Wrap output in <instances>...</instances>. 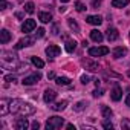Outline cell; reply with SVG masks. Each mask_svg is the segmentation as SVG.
I'll list each match as a JSON object with an SVG mask.
<instances>
[{
	"instance_id": "6da1fadb",
	"label": "cell",
	"mask_w": 130,
	"mask_h": 130,
	"mask_svg": "<svg viewBox=\"0 0 130 130\" xmlns=\"http://www.w3.org/2000/svg\"><path fill=\"white\" fill-rule=\"evenodd\" d=\"M64 124V119L60 116H52L46 121V130H57Z\"/></svg>"
},
{
	"instance_id": "7a4b0ae2",
	"label": "cell",
	"mask_w": 130,
	"mask_h": 130,
	"mask_svg": "<svg viewBox=\"0 0 130 130\" xmlns=\"http://www.w3.org/2000/svg\"><path fill=\"white\" fill-rule=\"evenodd\" d=\"M109 54V47L106 46H96V47H90L89 49V55L90 57H103Z\"/></svg>"
},
{
	"instance_id": "3957f363",
	"label": "cell",
	"mask_w": 130,
	"mask_h": 130,
	"mask_svg": "<svg viewBox=\"0 0 130 130\" xmlns=\"http://www.w3.org/2000/svg\"><path fill=\"white\" fill-rule=\"evenodd\" d=\"M22 104H23V100H9V113H15L19 115L20 113V109H22Z\"/></svg>"
},
{
	"instance_id": "277c9868",
	"label": "cell",
	"mask_w": 130,
	"mask_h": 130,
	"mask_svg": "<svg viewBox=\"0 0 130 130\" xmlns=\"http://www.w3.org/2000/svg\"><path fill=\"white\" fill-rule=\"evenodd\" d=\"M40 78H41V75H40L38 72H35V74H32V75H29V77H25L22 83H23L25 86H32V84L38 83V81H40Z\"/></svg>"
},
{
	"instance_id": "5b68a950",
	"label": "cell",
	"mask_w": 130,
	"mask_h": 130,
	"mask_svg": "<svg viewBox=\"0 0 130 130\" xmlns=\"http://www.w3.org/2000/svg\"><path fill=\"white\" fill-rule=\"evenodd\" d=\"M35 26H37L35 20H32V19H28V20H25V23L22 25V31H23L25 34H28V32H32V31L35 29Z\"/></svg>"
},
{
	"instance_id": "8992f818",
	"label": "cell",
	"mask_w": 130,
	"mask_h": 130,
	"mask_svg": "<svg viewBox=\"0 0 130 130\" xmlns=\"http://www.w3.org/2000/svg\"><path fill=\"white\" fill-rule=\"evenodd\" d=\"M35 112V107L34 106H31L29 103H25L23 101V104H22V109H20V113L19 115H22V116H28V115H32Z\"/></svg>"
},
{
	"instance_id": "52a82bcc",
	"label": "cell",
	"mask_w": 130,
	"mask_h": 130,
	"mask_svg": "<svg viewBox=\"0 0 130 130\" xmlns=\"http://www.w3.org/2000/svg\"><path fill=\"white\" fill-rule=\"evenodd\" d=\"M60 52H61V49H60L57 44H49V46L46 47V55H47V57H51V58L58 57V55H60Z\"/></svg>"
},
{
	"instance_id": "ba28073f",
	"label": "cell",
	"mask_w": 130,
	"mask_h": 130,
	"mask_svg": "<svg viewBox=\"0 0 130 130\" xmlns=\"http://www.w3.org/2000/svg\"><path fill=\"white\" fill-rule=\"evenodd\" d=\"M14 127H15L17 130H26V128L29 127V122H28L26 116L17 118V119H15V122H14Z\"/></svg>"
},
{
	"instance_id": "9c48e42d",
	"label": "cell",
	"mask_w": 130,
	"mask_h": 130,
	"mask_svg": "<svg viewBox=\"0 0 130 130\" xmlns=\"http://www.w3.org/2000/svg\"><path fill=\"white\" fill-rule=\"evenodd\" d=\"M57 98V92L55 90H52V89H46L44 90V93H43V100H44V103H52L54 100Z\"/></svg>"
},
{
	"instance_id": "30bf717a",
	"label": "cell",
	"mask_w": 130,
	"mask_h": 130,
	"mask_svg": "<svg viewBox=\"0 0 130 130\" xmlns=\"http://www.w3.org/2000/svg\"><path fill=\"white\" fill-rule=\"evenodd\" d=\"M34 38L32 37H25V38H22L17 44H15V49H22V47H25V46H32L34 44Z\"/></svg>"
},
{
	"instance_id": "8fae6325",
	"label": "cell",
	"mask_w": 130,
	"mask_h": 130,
	"mask_svg": "<svg viewBox=\"0 0 130 130\" xmlns=\"http://www.w3.org/2000/svg\"><path fill=\"white\" fill-rule=\"evenodd\" d=\"M81 64H83V66H84L87 71H90V72L98 71V63H95V61H92V60H83Z\"/></svg>"
},
{
	"instance_id": "7c38bea8",
	"label": "cell",
	"mask_w": 130,
	"mask_h": 130,
	"mask_svg": "<svg viewBox=\"0 0 130 130\" xmlns=\"http://www.w3.org/2000/svg\"><path fill=\"white\" fill-rule=\"evenodd\" d=\"M9 112V100H2L0 101V115L5 116Z\"/></svg>"
},
{
	"instance_id": "4fadbf2b",
	"label": "cell",
	"mask_w": 130,
	"mask_h": 130,
	"mask_svg": "<svg viewBox=\"0 0 130 130\" xmlns=\"http://www.w3.org/2000/svg\"><path fill=\"white\" fill-rule=\"evenodd\" d=\"M106 35H107V40H109V41H115V40L119 37V34H118V29H115V28H109Z\"/></svg>"
},
{
	"instance_id": "5bb4252c",
	"label": "cell",
	"mask_w": 130,
	"mask_h": 130,
	"mask_svg": "<svg viewBox=\"0 0 130 130\" xmlns=\"http://www.w3.org/2000/svg\"><path fill=\"white\" fill-rule=\"evenodd\" d=\"M90 38L96 43H101L104 37H103V32H100L98 29H93V31H90Z\"/></svg>"
},
{
	"instance_id": "9a60e30c",
	"label": "cell",
	"mask_w": 130,
	"mask_h": 130,
	"mask_svg": "<svg viewBox=\"0 0 130 130\" xmlns=\"http://www.w3.org/2000/svg\"><path fill=\"white\" fill-rule=\"evenodd\" d=\"M110 96H112V100H113V101H119V100H121V96H122V89L116 86V87L110 92Z\"/></svg>"
},
{
	"instance_id": "2e32d148",
	"label": "cell",
	"mask_w": 130,
	"mask_h": 130,
	"mask_svg": "<svg viewBox=\"0 0 130 130\" xmlns=\"http://www.w3.org/2000/svg\"><path fill=\"white\" fill-rule=\"evenodd\" d=\"M9 40H11V34H9V31H6V29H2V31H0V43L6 44Z\"/></svg>"
},
{
	"instance_id": "e0dca14e",
	"label": "cell",
	"mask_w": 130,
	"mask_h": 130,
	"mask_svg": "<svg viewBox=\"0 0 130 130\" xmlns=\"http://www.w3.org/2000/svg\"><path fill=\"white\" fill-rule=\"evenodd\" d=\"M86 20H87V23H90V25H95V26H100V25L103 23V19H101L100 15H89Z\"/></svg>"
},
{
	"instance_id": "ac0fdd59",
	"label": "cell",
	"mask_w": 130,
	"mask_h": 130,
	"mask_svg": "<svg viewBox=\"0 0 130 130\" xmlns=\"http://www.w3.org/2000/svg\"><path fill=\"white\" fill-rule=\"evenodd\" d=\"M125 54H127V49L122 47V46H118V47L113 49V58H121V57H124Z\"/></svg>"
},
{
	"instance_id": "d6986e66",
	"label": "cell",
	"mask_w": 130,
	"mask_h": 130,
	"mask_svg": "<svg viewBox=\"0 0 130 130\" xmlns=\"http://www.w3.org/2000/svg\"><path fill=\"white\" fill-rule=\"evenodd\" d=\"M38 20H40L41 23H49V22L52 20V14H51V12H40V14H38Z\"/></svg>"
},
{
	"instance_id": "ffe728a7",
	"label": "cell",
	"mask_w": 130,
	"mask_h": 130,
	"mask_svg": "<svg viewBox=\"0 0 130 130\" xmlns=\"http://www.w3.org/2000/svg\"><path fill=\"white\" fill-rule=\"evenodd\" d=\"M130 0H112V6L113 8H124L128 5Z\"/></svg>"
},
{
	"instance_id": "44dd1931",
	"label": "cell",
	"mask_w": 130,
	"mask_h": 130,
	"mask_svg": "<svg viewBox=\"0 0 130 130\" xmlns=\"http://www.w3.org/2000/svg\"><path fill=\"white\" fill-rule=\"evenodd\" d=\"M55 81L58 86H69L71 84V80L68 77H58V78H55Z\"/></svg>"
},
{
	"instance_id": "7402d4cb",
	"label": "cell",
	"mask_w": 130,
	"mask_h": 130,
	"mask_svg": "<svg viewBox=\"0 0 130 130\" xmlns=\"http://www.w3.org/2000/svg\"><path fill=\"white\" fill-rule=\"evenodd\" d=\"M31 61H32V64L35 68H38V69H41L43 66H44V61L43 60H40L38 57H31Z\"/></svg>"
},
{
	"instance_id": "603a6c76",
	"label": "cell",
	"mask_w": 130,
	"mask_h": 130,
	"mask_svg": "<svg viewBox=\"0 0 130 130\" xmlns=\"http://www.w3.org/2000/svg\"><path fill=\"white\" fill-rule=\"evenodd\" d=\"M66 106H68V101H60V103H55V104L52 106V109L57 110V112H60V110H64V109H66Z\"/></svg>"
},
{
	"instance_id": "cb8c5ba5",
	"label": "cell",
	"mask_w": 130,
	"mask_h": 130,
	"mask_svg": "<svg viewBox=\"0 0 130 130\" xmlns=\"http://www.w3.org/2000/svg\"><path fill=\"white\" fill-rule=\"evenodd\" d=\"M68 25H69V28H71L74 32H80V26H78V23H77L74 19H69V20H68Z\"/></svg>"
},
{
	"instance_id": "d4e9b609",
	"label": "cell",
	"mask_w": 130,
	"mask_h": 130,
	"mask_svg": "<svg viewBox=\"0 0 130 130\" xmlns=\"http://www.w3.org/2000/svg\"><path fill=\"white\" fill-rule=\"evenodd\" d=\"M101 113H103V118H110V116L113 115L112 109L107 107V106H103V107H101Z\"/></svg>"
},
{
	"instance_id": "484cf974",
	"label": "cell",
	"mask_w": 130,
	"mask_h": 130,
	"mask_svg": "<svg viewBox=\"0 0 130 130\" xmlns=\"http://www.w3.org/2000/svg\"><path fill=\"white\" fill-rule=\"evenodd\" d=\"M64 47H66L68 52H74L75 47H77V43H75L74 40H68V41H66V46H64Z\"/></svg>"
},
{
	"instance_id": "4316f807",
	"label": "cell",
	"mask_w": 130,
	"mask_h": 130,
	"mask_svg": "<svg viewBox=\"0 0 130 130\" xmlns=\"http://www.w3.org/2000/svg\"><path fill=\"white\" fill-rule=\"evenodd\" d=\"M86 106H87V101H80V103H77V104L74 106V110H75V112H81Z\"/></svg>"
},
{
	"instance_id": "83f0119b",
	"label": "cell",
	"mask_w": 130,
	"mask_h": 130,
	"mask_svg": "<svg viewBox=\"0 0 130 130\" xmlns=\"http://www.w3.org/2000/svg\"><path fill=\"white\" fill-rule=\"evenodd\" d=\"M25 11H26L28 14H32V12L35 11V5H34L32 2H28V3L25 5Z\"/></svg>"
},
{
	"instance_id": "f1b7e54d",
	"label": "cell",
	"mask_w": 130,
	"mask_h": 130,
	"mask_svg": "<svg viewBox=\"0 0 130 130\" xmlns=\"http://www.w3.org/2000/svg\"><path fill=\"white\" fill-rule=\"evenodd\" d=\"M75 9H77L78 12H83V11L86 9V5L81 3V2H75Z\"/></svg>"
},
{
	"instance_id": "f546056e",
	"label": "cell",
	"mask_w": 130,
	"mask_h": 130,
	"mask_svg": "<svg viewBox=\"0 0 130 130\" xmlns=\"http://www.w3.org/2000/svg\"><path fill=\"white\" fill-rule=\"evenodd\" d=\"M44 32H46V31H44L43 28H38V29H37V32H35V38H41V37L44 35Z\"/></svg>"
},
{
	"instance_id": "4dcf8cb0",
	"label": "cell",
	"mask_w": 130,
	"mask_h": 130,
	"mask_svg": "<svg viewBox=\"0 0 130 130\" xmlns=\"http://www.w3.org/2000/svg\"><path fill=\"white\" fill-rule=\"evenodd\" d=\"M103 127H104V128L112 130V128H113V124H112V122H109V121H104V122H103Z\"/></svg>"
},
{
	"instance_id": "1f68e13d",
	"label": "cell",
	"mask_w": 130,
	"mask_h": 130,
	"mask_svg": "<svg viewBox=\"0 0 130 130\" xmlns=\"http://www.w3.org/2000/svg\"><path fill=\"white\" fill-rule=\"evenodd\" d=\"M5 80H6V81H9V83H15V81H17L14 75H6V77H5Z\"/></svg>"
},
{
	"instance_id": "d6a6232c",
	"label": "cell",
	"mask_w": 130,
	"mask_h": 130,
	"mask_svg": "<svg viewBox=\"0 0 130 130\" xmlns=\"http://www.w3.org/2000/svg\"><path fill=\"white\" fill-rule=\"evenodd\" d=\"M89 81H90V78H89V75H83V77H81V83H83V84H87Z\"/></svg>"
},
{
	"instance_id": "836d02e7",
	"label": "cell",
	"mask_w": 130,
	"mask_h": 130,
	"mask_svg": "<svg viewBox=\"0 0 130 130\" xmlns=\"http://www.w3.org/2000/svg\"><path fill=\"white\" fill-rule=\"evenodd\" d=\"M101 95H103V90H101V89H100V90H98V89L93 90V96H101Z\"/></svg>"
},
{
	"instance_id": "e575fe53",
	"label": "cell",
	"mask_w": 130,
	"mask_h": 130,
	"mask_svg": "<svg viewBox=\"0 0 130 130\" xmlns=\"http://www.w3.org/2000/svg\"><path fill=\"white\" fill-rule=\"evenodd\" d=\"M38 127H40V122H38V121H34V122H32V128H35V130H37Z\"/></svg>"
},
{
	"instance_id": "d590c367",
	"label": "cell",
	"mask_w": 130,
	"mask_h": 130,
	"mask_svg": "<svg viewBox=\"0 0 130 130\" xmlns=\"http://www.w3.org/2000/svg\"><path fill=\"white\" fill-rule=\"evenodd\" d=\"M100 3H101V0H92V5H93V8H96Z\"/></svg>"
},
{
	"instance_id": "8d00e7d4",
	"label": "cell",
	"mask_w": 130,
	"mask_h": 130,
	"mask_svg": "<svg viewBox=\"0 0 130 130\" xmlns=\"http://www.w3.org/2000/svg\"><path fill=\"white\" fill-rule=\"evenodd\" d=\"M125 106H128L130 107V93L127 95V98H125Z\"/></svg>"
},
{
	"instance_id": "74e56055",
	"label": "cell",
	"mask_w": 130,
	"mask_h": 130,
	"mask_svg": "<svg viewBox=\"0 0 130 130\" xmlns=\"http://www.w3.org/2000/svg\"><path fill=\"white\" fill-rule=\"evenodd\" d=\"M8 3H6V0H2V9H6Z\"/></svg>"
},
{
	"instance_id": "f35d334b",
	"label": "cell",
	"mask_w": 130,
	"mask_h": 130,
	"mask_svg": "<svg viewBox=\"0 0 130 130\" xmlns=\"http://www.w3.org/2000/svg\"><path fill=\"white\" fill-rule=\"evenodd\" d=\"M52 32L57 35V34H58V28H57V26H54V28H52Z\"/></svg>"
},
{
	"instance_id": "ab89813d",
	"label": "cell",
	"mask_w": 130,
	"mask_h": 130,
	"mask_svg": "<svg viewBox=\"0 0 130 130\" xmlns=\"http://www.w3.org/2000/svg\"><path fill=\"white\" fill-rule=\"evenodd\" d=\"M68 128H69V130H75V125H74V124H68Z\"/></svg>"
},
{
	"instance_id": "60d3db41",
	"label": "cell",
	"mask_w": 130,
	"mask_h": 130,
	"mask_svg": "<svg viewBox=\"0 0 130 130\" xmlns=\"http://www.w3.org/2000/svg\"><path fill=\"white\" fill-rule=\"evenodd\" d=\"M47 78H55V75H54V72H49V75H47Z\"/></svg>"
},
{
	"instance_id": "b9f144b4",
	"label": "cell",
	"mask_w": 130,
	"mask_h": 130,
	"mask_svg": "<svg viewBox=\"0 0 130 130\" xmlns=\"http://www.w3.org/2000/svg\"><path fill=\"white\" fill-rule=\"evenodd\" d=\"M60 2H63V3H68V2H69V0H60Z\"/></svg>"
},
{
	"instance_id": "7bdbcfd3",
	"label": "cell",
	"mask_w": 130,
	"mask_h": 130,
	"mask_svg": "<svg viewBox=\"0 0 130 130\" xmlns=\"http://www.w3.org/2000/svg\"><path fill=\"white\" fill-rule=\"evenodd\" d=\"M128 37H130V34H128Z\"/></svg>"
}]
</instances>
